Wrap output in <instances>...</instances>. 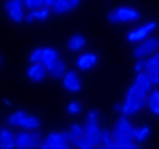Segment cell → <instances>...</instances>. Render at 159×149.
<instances>
[{
  "label": "cell",
  "mask_w": 159,
  "mask_h": 149,
  "mask_svg": "<svg viewBox=\"0 0 159 149\" xmlns=\"http://www.w3.org/2000/svg\"><path fill=\"white\" fill-rule=\"evenodd\" d=\"M95 149H104V147H102V145H98V147H95Z\"/></svg>",
  "instance_id": "cell-37"
},
{
  "label": "cell",
  "mask_w": 159,
  "mask_h": 149,
  "mask_svg": "<svg viewBox=\"0 0 159 149\" xmlns=\"http://www.w3.org/2000/svg\"><path fill=\"white\" fill-rule=\"evenodd\" d=\"M98 62V57H97V53H93V51H87V53H82L78 57V61H76V66L80 68V70H91L95 64Z\"/></svg>",
  "instance_id": "cell-13"
},
{
  "label": "cell",
  "mask_w": 159,
  "mask_h": 149,
  "mask_svg": "<svg viewBox=\"0 0 159 149\" xmlns=\"http://www.w3.org/2000/svg\"><path fill=\"white\" fill-rule=\"evenodd\" d=\"M46 136L40 130H19L15 132V149H40Z\"/></svg>",
  "instance_id": "cell-1"
},
{
  "label": "cell",
  "mask_w": 159,
  "mask_h": 149,
  "mask_svg": "<svg viewBox=\"0 0 159 149\" xmlns=\"http://www.w3.org/2000/svg\"><path fill=\"white\" fill-rule=\"evenodd\" d=\"M0 149H15V132L10 126L0 128Z\"/></svg>",
  "instance_id": "cell-15"
},
{
  "label": "cell",
  "mask_w": 159,
  "mask_h": 149,
  "mask_svg": "<svg viewBox=\"0 0 159 149\" xmlns=\"http://www.w3.org/2000/svg\"><path fill=\"white\" fill-rule=\"evenodd\" d=\"M150 134H152V130L150 126H136L134 128V143H144L150 140Z\"/></svg>",
  "instance_id": "cell-22"
},
{
  "label": "cell",
  "mask_w": 159,
  "mask_h": 149,
  "mask_svg": "<svg viewBox=\"0 0 159 149\" xmlns=\"http://www.w3.org/2000/svg\"><path fill=\"white\" fill-rule=\"evenodd\" d=\"M49 76L48 74V68L42 64V62H38V64H30L27 68V78L34 83H40V81H44L46 78Z\"/></svg>",
  "instance_id": "cell-11"
},
{
  "label": "cell",
  "mask_w": 159,
  "mask_h": 149,
  "mask_svg": "<svg viewBox=\"0 0 159 149\" xmlns=\"http://www.w3.org/2000/svg\"><path fill=\"white\" fill-rule=\"evenodd\" d=\"M144 64H146L144 72L148 76H159V51L155 55H152V57H148L144 61Z\"/></svg>",
  "instance_id": "cell-18"
},
{
  "label": "cell",
  "mask_w": 159,
  "mask_h": 149,
  "mask_svg": "<svg viewBox=\"0 0 159 149\" xmlns=\"http://www.w3.org/2000/svg\"><path fill=\"white\" fill-rule=\"evenodd\" d=\"M57 2V0H44V6H48V8H53V4Z\"/></svg>",
  "instance_id": "cell-34"
},
{
  "label": "cell",
  "mask_w": 159,
  "mask_h": 149,
  "mask_svg": "<svg viewBox=\"0 0 159 149\" xmlns=\"http://www.w3.org/2000/svg\"><path fill=\"white\" fill-rule=\"evenodd\" d=\"M142 108H146V100H125V102H121L119 113H121L123 117H131V115L138 113Z\"/></svg>",
  "instance_id": "cell-12"
},
{
  "label": "cell",
  "mask_w": 159,
  "mask_h": 149,
  "mask_svg": "<svg viewBox=\"0 0 159 149\" xmlns=\"http://www.w3.org/2000/svg\"><path fill=\"white\" fill-rule=\"evenodd\" d=\"M51 8L48 6H42V8H38V10H32V11H27V17H25V23H34V21H46L49 19V15H51Z\"/></svg>",
  "instance_id": "cell-14"
},
{
  "label": "cell",
  "mask_w": 159,
  "mask_h": 149,
  "mask_svg": "<svg viewBox=\"0 0 159 149\" xmlns=\"http://www.w3.org/2000/svg\"><path fill=\"white\" fill-rule=\"evenodd\" d=\"M46 145L49 149H76L72 143H70V136L68 132L65 130V132H49L46 134Z\"/></svg>",
  "instance_id": "cell-5"
},
{
  "label": "cell",
  "mask_w": 159,
  "mask_h": 149,
  "mask_svg": "<svg viewBox=\"0 0 159 149\" xmlns=\"http://www.w3.org/2000/svg\"><path fill=\"white\" fill-rule=\"evenodd\" d=\"M84 138L93 143L95 147H98L102 143V128L98 123H85L84 125Z\"/></svg>",
  "instance_id": "cell-8"
},
{
  "label": "cell",
  "mask_w": 159,
  "mask_h": 149,
  "mask_svg": "<svg viewBox=\"0 0 159 149\" xmlns=\"http://www.w3.org/2000/svg\"><path fill=\"white\" fill-rule=\"evenodd\" d=\"M148 78H150V81H152L153 87H159V76H148Z\"/></svg>",
  "instance_id": "cell-33"
},
{
  "label": "cell",
  "mask_w": 159,
  "mask_h": 149,
  "mask_svg": "<svg viewBox=\"0 0 159 149\" xmlns=\"http://www.w3.org/2000/svg\"><path fill=\"white\" fill-rule=\"evenodd\" d=\"M42 51H44V47H36L30 55H29V61H30V64H38L40 61H42Z\"/></svg>",
  "instance_id": "cell-29"
},
{
  "label": "cell",
  "mask_w": 159,
  "mask_h": 149,
  "mask_svg": "<svg viewBox=\"0 0 159 149\" xmlns=\"http://www.w3.org/2000/svg\"><path fill=\"white\" fill-rule=\"evenodd\" d=\"M155 28H157V23H155V21H150V23H146V25L140 27V28L131 30V32L127 34V40H129V42H142V40L148 38V34L153 32Z\"/></svg>",
  "instance_id": "cell-9"
},
{
  "label": "cell",
  "mask_w": 159,
  "mask_h": 149,
  "mask_svg": "<svg viewBox=\"0 0 159 149\" xmlns=\"http://www.w3.org/2000/svg\"><path fill=\"white\" fill-rule=\"evenodd\" d=\"M134 125L131 123L129 117H119L112 128V134L116 138V142H134Z\"/></svg>",
  "instance_id": "cell-3"
},
{
  "label": "cell",
  "mask_w": 159,
  "mask_h": 149,
  "mask_svg": "<svg viewBox=\"0 0 159 149\" xmlns=\"http://www.w3.org/2000/svg\"><path fill=\"white\" fill-rule=\"evenodd\" d=\"M70 136V134H68ZM70 143L76 147V149H95L93 143H89L85 138H70Z\"/></svg>",
  "instance_id": "cell-26"
},
{
  "label": "cell",
  "mask_w": 159,
  "mask_h": 149,
  "mask_svg": "<svg viewBox=\"0 0 159 149\" xmlns=\"http://www.w3.org/2000/svg\"><path fill=\"white\" fill-rule=\"evenodd\" d=\"M133 83H134V85H136V89H138V98H140V100H148L150 92L155 89V87L152 85V81H150V78H148V74H146V72L136 74Z\"/></svg>",
  "instance_id": "cell-7"
},
{
  "label": "cell",
  "mask_w": 159,
  "mask_h": 149,
  "mask_svg": "<svg viewBox=\"0 0 159 149\" xmlns=\"http://www.w3.org/2000/svg\"><path fill=\"white\" fill-rule=\"evenodd\" d=\"M70 4H72V8H78L80 4H82V0H70Z\"/></svg>",
  "instance_id": "cell-35"
},
{
  "label": "cell",
  "mask_w": 159,
  "mask_h": 149,
  "mask_svg": "<svg viewBox=\"0 0 159 149\" xmlns=\"http://www.w3.org/2000/svg\"><path fill=\"white\" fill-rule=\"evenodd\" d=\"M46 68H48V74H49L53 79H63L65 74L68 72V70H66V62H65L63 59H57L55 62H51V64L46 66Z\"/></svg>",
  "instance_id": "cell-16"
},
{
  "label": "cell",
  "mask_w": 159,
  "mask_h": 149,
  "mask_svg": "<svg viewBox=\"0 0 159 149\" xmlns=\"http://www.w3.org/2000/svg\"><path fill=\"white\" fill-rule=\"evenodd\" d=\"M68 134H70V138H84V125H70V128H68Z\"/></svg>",
  "instance_id": "cell-27"
},
{
  "label": "cell",
  "mask_w": 159,
  "mask_h": 149,
  "mask_svg": "<svg viewBox=\"0 0 159 149\" xmlns=\"http://www.w3.org/2000/svg\"><path fill=\"white\" fill-rule=\"evenodd\" d=\"M25 115H27L25 109H17V111H13V113H10V115H8V126H10V128H11V126H13V128H15V126L19 128V125H21V121H23Z\"/></svg>",
  "instance_id": "cell-23"
},
{
  "label": "cell",
  "mask_w": 159,
  "mask_h": 149,
  "mask_svg": "<svg viewBox=\"0 0 159 149\" xmlns=\"http://www.w3.org/2000/svg\"><path fill=\"white\" fill-rule=\"evenodd\" d=\"M40 149H49V147H48V145H46V142H44V143H42V147H40Z\"/></svg>",
  "instance_id": "cell-36"
},
{
  "label": "cell",
  "mask_w": 159,
  "mask_h": 149,
  "mask_svg": "<svg viewBox=\"0 0 159 149\" xmlns=\"http://www.w3.org/2000/svg\"><path fill=\"white\" fill-rule=\"evenodd\" d=\"M66 111H68V113H72V115H76V113L82 111V106H80V102H70L68 108H66Z\"/></svg>",
  "instance_id": "cell-30"
},
{
  "label": "cell",
  "mask_w": 159,
  "mask_h": 149,
  "mask_svg": "<svg viewBox=\"0 0 159 149\" xmlns=\"http://www.w3.org/2000/svg\"><path fill=\"white\" fill-rule=\"evenodd\" d=\"M0 64H2V57H0Z\"/></svg>",
  "instance_id": "cell-38"
},
{
  "label": "cell",
  "mask_w": 159,
  "mask_h": 149,
  "mask_svg": "<svg viewBox=\"0 0 159 149\" xmlns=\"http://www.w3.org/2000/svg\"><path fill=\"white\" fill-rule=\"evenodd\" d=\"M146 108L152 111L153 115L159 117V89H153V91L150 92V96H148V100H146Z\"/></svg>",
  "instance_id": "cell-19"
},
{
  "label": "cell",
  "mask_w": 159,
  "mask_h": 149,
  "mask_svg": "<svg viewBox=\"0 0 159 149\" xmlns=\"http://www.w3.org/2000/svg\"><path fill=\"white\" fill-rule=\"evenodd\" d=\"M140 19V11L129 8V6H119L114 8L112 11H108V23L112 25H119V23H134Z\"/></svg>",
  "instance_id": "cell-2"
},
{
  "label": "cell",
  "mask_w": 159,
  "mask_h": 149,
  "mask_svg": "<svg viewBox=\"0 0 159 149\" xmlns=\"http://www.w3.org/2000/svg\"><path fill=\"white\" fill-rule=\"evenodd\" d=\"M85 38L82 34H74V36H70L68 38V42H66V47L70 49V51H80V49H84L85 47Z\"/></svg>",
  "instance_id": "cell-20"
},
{
  "label": "cell",
  "mask_w": 159,
  "mask_h": 149,
  "mask_svg": "<svg viewBox=\"0 0 159 149\" xmlns=\"http://www.w3.org/2000/svg\"><path fill=\"white\" fill-rule=\"evenodd\" d=\"M40 125H42V121H40V117L32 115V113H27L21 121V125H19V128L21 130H38Z\"/></svg>",
  "instance_id": "cell-17"
},
{
  "label": "cell",
  "mask_w": 159,
  "mask_h": 149,
  "mask_svg": "<svg viewBox=\"0 0 159 149\" xmlns=\"http://www.w3.org/2000/svg\"><path fill=\"white\" fill-rule=\"evenodd\" d=\"M159 51V38H146L142 42H138V45L134 47L133 55L136 61H146L148 57L155 55Z\"/></svg>",
  "instance_id": "cell-4"
},
{
  "label": "cell",
  "mask_w": 159,
  "mask_h": 149,
  "mask_svg": "<svg viewBox=\"0 0 159 149\" xmlns=\"http://www.w3.org/2000/svg\"><path fill=\"white\" fill-rule=\"evenodd\" d=\"M59 57H61V55H59V51L57 49H53V47H44V51H42V62L44 66H49L51 62H55Z\"/></svg>",
  "instance_id": "cell-21"
},
{
  "label": "cell",
  "mask_w": 159,
  "mask_h": 149,
  "mask_svg": "<svg viewBox=\"0 0 159 149\" xmlns=\"http://www.w3.org/2000/svg\"><path fill=\"white\" fill-rule=\"evenodd\" d=\"M4 8H6V13H8V17L11 21H15V23H23L25 21L27 10H25L21 0H8L4 4Z\"/></svg>",
  "instance_id": "cell-6"
},
{
  "label": "cell",
  "mask_w": 159,
  "mask_h": 149,
  "mask_svg": "<svg viewBox=\"0 0 159 149\" xmlns=\"http://www.w3.org/2000/svg\"><path fill=\"white\" fill-rule=\"evenodd\" d=\"M70 10H72L70 0H57V2L53 4V8H51V11L57 13V15H65V13H68Z\"/></svg>",
  "instance_id": "cell-24"
},
{
  "label": "cell",
  "mask_w": 159,
  "mask_h": 149,
  "mask_svg": "<svg viewBox=\"0 0 159 149\" xmlns=\"http://www.w3.org/2000/svg\"><path fill=\"white\" fill-rule=\"evenodd\" d=\"M104 149H114L116 145V138L112 134V130H102V143H101Z\"/></svg>",
  "instance_id": "cell-25"
},
{
  "label": "cell",
  "mask_w": 159,
  "mask_h": 149,
  "mask_svg": "<svg viewBox=\"0 0 159 149\" xmlns=\"http://www.w3.org/2000/svg\"><path fill=\"white\" fill-rule=\"evenodd\" d=\"M85 123H98V111L97 109H91L87 113V121Z\"/></svg>",
  "instance_id": "cell-31"
},
{
  "label": "cell",
  "mask_w": 159,
  "mask_h": 149,
  "mask_svg": "<svg viewBox=\"0 0 159 149\" xmlns=\"http://www.w3.org/2000/svg\"><path fill=\"white\" fill-rule=\"evenodd\" d=\"M21 2H23L25 10H29V11L38 10V8H42V6H44V0H21Z\"/></svg>",
  "instance_id": "cell-28"
},
{
  "label": "cell",
  "mask_w": 159,
  "mask_h": 149,
  "mask_svg": "<svg viewBox=\"0 0 159 149\" xmlns=\"http://www.w3.org/2000/svg\"><path fill=\"white\" fill-rule=\"evenodd\" d=\"M61 81H63V87L68 92H80L82 91V79H80L78 72H74V70H68Z\"/></svg>",
  "instance_id": "cell-10"
},
{
  "label": "cell",
  "mask_w": 159,
  "mask_h": 149,
  "mask_svg": "<svg viewBox=\"0 0 159 149\" xmlns=\"http://www.w3.org/2000/svg\"><path fill=\"white\" fill-rule=\"evenodd\" d=\"M144 68H146L144 61H136V62H134V72H136V74H142V72H144Z\"/></svg>",
  "instance_id": "cell-32"
}]
</instances>
